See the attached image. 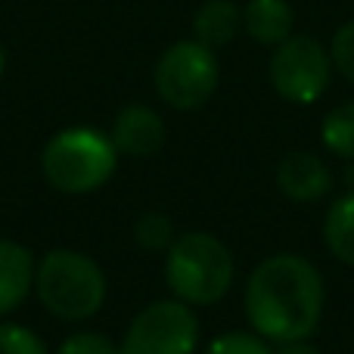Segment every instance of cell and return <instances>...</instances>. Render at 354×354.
Returning a JSON list of instances; mask_svg holds the SVG:
<instances>
[{"label": "cell", "mask_w": 354, "mask_h": 354, "mask_svg": "<svg viewBox=\"0 0 354 354\" xmlns=\"http://www.w3.org/2000/svg\"><path fill=\"white\" fill-rule=\"evenodd\" d=\"M324 245L339 264L354 268V189L330 205L324 218Z\"/></svg>", "instance_id": "obj_13"}, {"label": "cell", "mask_w": 354, "mask_h": 354, "mask_svg": "<svg viewBox=\"0 0 354 354\" xmlns=\"http://www.w3.org/2000/svg\"><path fill=\"white\" fill-rule=\"evenodd\" d=\"M330 56H333V68H336L345 81L354 84V22H345L342 28L333 35Z\"/></svg>", "instance_id": "obj_19"}, {"label": "cell", "mask_w": 354, "mask_h": 354, "mask_svg": "<svg viewBox=\"0 0 354 354\" xmlns=\"http://www.w3.org/2000/svg\"><path fill=\"white\" fill-rule=\"evenodd\" d=\"M202 354H274V348L255 330H230L214 336Z\"/></svg>", "instance_id": "obj_16"}, {"label": "cell", "mask_w": 354, "mask_h": 354, "mask_svg": "<svg viewBox=\"0 0 354 354\" xmlns=\"http://www.w3.org/2000/svg\"><path fill=\"white\" fill-rule=\"evenodd\" d=\"M277 187L286 199L292 202H317L336 187L333 171L317 153H295L283 156V162L277 165Z\"/></svg>", "instance_id": "obj_9"}, {"label": "cell", "mask_w": 354, "mask_h": 354, "mask_svg": "<svg viewBox=\"0 0 354 354\" xmlns=\"http://www.w3.org/2000/svg\"><path fill=\"white\" fill-rule=\"evenodd\" d=\"M243 28V10L233 0H208L193 16V37L205 47H227Z\"/></svg>", "instance_id": "obj_12"}, {"label": "cell", "mask_w": 354, "mask_h": 354, "mask_svg": "<svg viewBox=\"0 0 354 354\" xmlns=\"http://www.w3.org/2000/svg\"><path fill=\"white\" fill-rule=\"evenodd\" d=\"M268 75L277 97L295 106H311L333 81V56L317 37L292 35L274 50Z\"/></svg>", "instance_id": "obj_7"}, {"label": "cell", "mask_w": 354, "mask_h": 354, "mask_svg": "<svg viewBox=\"0 0 354 354\" xmlns=\"http://www.w3.org/2000/svg\"><path fill=\"white\" fill-rule=\"evenodd\" d=\"M56 354H118V342H112L106 333L84 330V333H72L68 339H62Z\"/></svg>", "instance_id": "obj_18"}, {"label": "cell", "mask_w": 354, "mask_h": 354, "mask_svg": "<svg viewBox=\"0 0 354 354\" xmlns=\"http://www.w3.org/2000/svg\"><path fill=\"white\" fill-rule=\"evenodd\" d=\"M165 283L189 308L218 305L233 286V255L214 233L189 230L165 252Z\"/></svg>", "instance_id": "obj_2"}, {"label": "cell", "mask_w": 354, "mask_h": 354, "mask_svg": "<svg viewBox=\"0 0 354 354\" xmlns=\"http://www.w3.org/2000/svg\"><path fill=\"white\" fill-rule=\"evenodd\" d=\"M0 354H50V348L28 326L0 324Z\"/></svg>", "instance_id": "obj_17"}, {"label": "cell", "mask_w": 354, "mask_h": 354, "mask_svg": "<svg viewBox=\"0 0 354 354\" xmlns=\"http://www.w3.org/2000/svg\"><path fill=\"white\" fill-rule=\"evenodd\" d=\"M202 342V326L196 308L180 299H159L134 314L118 354H196Z\"/></svg>", "instance_id": "obj_6"}, {"label": "cell", "mask_w": 354, "mask_h": 354, "mask_svg": "<svg viewBox=\"0 0 354 354\" xmlns=\"http://www.w3.org/2000/svg\"><path fill=\"white\" fill-rule=\"evenodd\" d=\"M3 72H6V50H3V44H0V78H3Z\"/></svg>", "instance_id": "obj_21"}, {"label": "cell", "mask_w": 354, "mask_h": 354, "mask_svg": "<svg viewBox=\"0 0 354 354\" xmlns=\"http://www.w3.org/2000/svg\"><path fill=\"white\" fill-rule=\"evenodd\" d=\"M324 277L295 252L268 255L245 280L243 308L249 326L274 345L311 339L324 317Z\"/></svg>", "instance_id": "obj_1"}, {"label": "cell", "mask_w": 354, "mask_h": 354, "mask_svg": "<svg viewBox=\"0 0 354 354\" xmlns=\"http://www.w3.org/2000/svg\"><path fill=\"white\" fill-rule=\"evenodd\" d=\"M35 255L28 245L0 236V317L12 314L35 289Z\"/></svg>", "instance_id": "obj_10"}, {"label": "cell", "mask_w": 354, "mask_h": 354, "mask_svg": "<svg viewBox=\"0 0 354 354\" xmlns=\"http://www.w3.org/2000/svg\"><path fill=\"white\" fill-rule=\"evenodd\" d=\"M35 292L56 320L78 324L103 308L106 274L78 249H50L35 264Z\"/></svg>", "instance_id": "obj_4"}, {"label": "cell", "mask_w": 354, "mask_h": 354, "mask_svg": "<svg viewBox=\"0 0 354 354\" xmlns=\"http://www.w3.org/2000/svg\"><path fill=\"white\" fill-rule=\"evenodd\" d=\"M156 93L177 112H196L214 97L221 66L212 47L193 41H177L156 62Z\"/></svg>", "instance_id": "obj_5"}, {"label": "cell", "mask_w": 354, "mask_h": 354, "mask_svg": "<svg viewBox=\"0 0 354 354\" xmlns=\"http://www.w3.org/2000/svg\"><path fill=\"white\" fill-rule=\"evenodd\" d=\"M112 143H115L118 156H131V159H149L156 156L168 140V128L156 109L143 103L124 106L115 115L109 131Z\"/></svg>", "instance_id": "obj_8"}, {"label": "cell", "mask_w": 354, "mask_h": 354, "mask_svg": "<svg viewBox=\"0 0 354 354\" xmlns=\"http://www.w3.org/2000/svg\"><path fill=\"white\" fill-rule=\"evenodd\" d=\"M292 25L295 12L286 0H249L243 6V28L264 47H280L292 37Z\"/></svg>", "instance_id": "obj_11"}, {"label": "cell", "mask_w": 354, "mask_h": 354, "mask_svg": "<svg viewBox=\"0 0 354 354\" xmlns=\"http://www.w3.org/2000/svg\"><path fill=\"white\" fill-rule=\"evenodd\" d=\"M134 239L143 252H168L177 233L165 212H143L134 224Z\"/></svg>", "instance_id": "obj_15"}, {"label": "cell", "mask_w": 354, "mask_h": 354, "mask_svg": "<svg viewBox=\"0 0 354 354\" xmlns=\"http://www.w3.org/2000/svg\"><path fill=\"white\" fill-rule=\"evenodd\" d=\"M274 354H324L311 339H299V342H280Z\"/></svg>", "instance_id": "obj_20"}, {"label": "cell", "mask_w": 354, "mask_h": 354, "mask_svg": "<svg viewBox=\"0 0 354 354\" xmlns=\"http://www.w3.org/2000/svg\"><path fill=\"white\" fill-rule=\"evenodd\" d=\"M320 140L333 156L354 162V103H342L326 112L320 122Z\"/></svg>", "instance_id": "obj_14"}, {"label": "cell", "mask_w": 354, "mask_h": 354, "mask_svg": "<svg viewBox=\"0 0 354 354\" xmlns=\"http://www.w3.org/2000/svg\"><path fill=\"white\" fill-rule=\"evenodd\" d=\"M118 168V149L97 128H66L47 140L41 153L44 180L66 196H87L106 187Z\"/></svg>", "instance_id": "obj_3"}]
</instances>
